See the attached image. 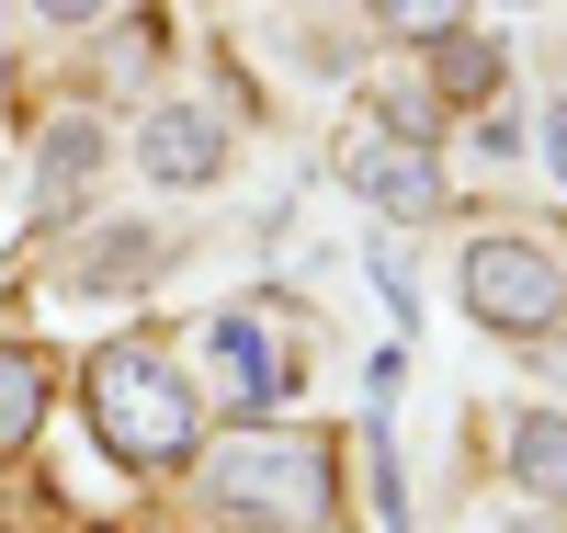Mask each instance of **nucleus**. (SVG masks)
Here are the masks:
<instances>
[{
	"mask_svg": "<svg viewBox=\"0 0 567 533\" xmlns=\"http://www.w3.org/2000/svg\"><path fill=\"white\" fill-rule=\"evenodd\" d=\"M443 103H488V91L511 80V58H499V45H477V34H443Z\"/></svg>",
	"mask_w": 567,
	"mask_h": 533,
	"instance_id": "nucleus-11",
	"label": "nucleus"
},
{
	"mask_svg": "<svg viewBox=\"0 0 567 533\" xmlns=\"http://www.w3.org/2000/svg\"><path fill=\"white\" fill-rule=\"evenodd\" d=\"M91 431H103L125 465H182L194 431H205V409H194V386H182L159 352L114 341L103 363H91Z\"/></svg>",
	"mask_w": 567,
	"mask_h": 533,
	"instance_id": "nucleus-1",
	"label": "nucleus"
},
{
	"mask_svg": "<svg viewBox=\"0 0 567 533\" xmlns=\"http://www.w3.org/2000/svg\"><path fill=\"white\" fill-rule=\"evenodd\" d=\"M159 273H171V238L159 227H103L69 262V296H125V284H159Z\"/></svg>",
	"mask_w": 567,
	"mask_h": 533,
	"instance_id": "nucleus-8",
	"label": "nucleus"
},
{
	"mask_svg": "<svg viewBox=\"0 0 567 533\" xmlns=\"http://www.w3.org/2000/svg\"><path fill=\"white\" fill-rule=\"evenodd\" d=\"M34 431H45V363L23 341H0V454H23Z\"/></svg>",
	"mask_w": 567,
	"mask_h": 533,
	"instance_id": "nucleus-10",
	"label": "nucleus"
},
{
	"mask_svg": "<svg viewBox=\"0 0 567 533\" xmlns=\"http://www.w3.org/2000/svg\"><path fill=\"white\" fill-rule=\"evenodd\" d=\"M374 12H386L398 34H432V45H443V34H465V0H374Z\"/></svg>",
	"mask_w": 567,
	"mask_h": 533,
	"instance_id": "nucleus-12",
	"label": "nucleus"
},
{
	"mask_svg": "<svg viewBox=\"0 0 567 533\" xmlns=\"http://www.w3.org/2000/svg\"><path fill=\"white\" fill-rule=\"evenodd\" d=\"M465 307H477V329H499V341H534V329L567 318V262L545 238H523V227H488L477 250H465Z\"/></svg>",
	"mask_w": 567,
	"mask_h": 533,
	"instance_id": "nucleus-2",
	"label": "nucleus"
},
{
	"mask_svg": "<svg viewBox=\"0 0 567 533\" xmlns=\"http://www.w3.org/2000/svg\"><path fill=\"white\" fill-rule=\"evenodd\" d=\"M511 476L567 511V409H523V420H511Z\"/></svg>",
	"mask_w": 567,
	"mask_h": 533,
	"instance_id": "nucleus-9",
	"label": "nucleus"
},
{
	"mask_svg": "<svg viewBox=\"0 0 567 533\" xmlns=\"http://www.w3.org/2000/svg\"><path fill=\"white\" fill-rule=\"evenodd\" d=\"M136 160H148V182H171V193H194V182H216V160H227V136H216V114H148L136 125Z\"/></svg>",
	"mask_w": 567,
	"mask_h": 533,
	"instance_id": "nucleus-6",
	"label": "nucleus"
},
{
	"mask_svg": "<svg viewBox=\"0 0 567 533\" xmlns=\"http://www.w3.org/2000/svg\"><path fill=\"white\" fill-rule=\"evenodd\" d=\"M216 500L250 522H329V443L307 431H250L216 454Z\"/></svg>",
	"mask_w": 567,
	"mask_h": 533,
	"instance_id": "nucleus-3",
	"label": "nucleus"
},
{
	"mask_svg": "<svg viewBox=\"0 0 567 533\" xmlns=\"http://www.w3.org/2000/svg\"><path fill=\"white\" fill-rule=\"evenodd\" d=\"M34 12H45V23H91V12H103V0H34Z\"/></svg>",
	"mask_w": 567,
	"mask_h": 533,
	"instance_id": "nucleus-14",
	"label": "nucleus"
},
{
	"mask_svg": "<svg viewBox=\"0 0 567 533\" xmlns=\"http://www.w3.org/2000/svg\"><path fill=\"white\" fill-rule=\"evenodd\" d=\"M341 182L363 193L374 216H409V227H420V216H443V160H432V148H409V136H386V125H363L352 148H341Z\"/></svg>",
	"mask_w": 567,
	"mask_h": 533,
	"instance_id": "nucleus-4",
	"label": "nucleus"
},
{
	"mask_svg": "<svg viewBox=\"0 0 567 533\" xmlns=\"http://www.w3.org/2000/svg\"><path fill=\"white\" fill-rule=\"evenodd\" d=\"M545 171L567 182V103H545Z\"/></svg>",
	"mask_w": 567,
	"mask_h": 533,
	"instance_id": "nucleus-13",
	"label": "nucleus"
},
{
	"mask_svg": "<svg viewBox=\"0 0 567 533\" xmlns=\"http://www.w3.org/2000/svg\"><path fill=\"white\" fill-rule=\"evenodd\" d=\"M216 375H227V409H284L307 363H296V341H284L272 307H227L216 318Z\"/></svg>",
	"mask_w": 567,
	"mask_h": 533,
	"instance_id": "nucleus-5",
	"label": "nucleus"
},
{
	"mask_svg": "<svg viewBox=\"0 0 567 533\" xmlns=\"http://www.w3.org/2000/svg\"><path fill=\"white\" fill-rule=\"evenodd\" d=\"M91 171H103V125H91V114H45V136H34V205L45 216L80 205Z\"/></svg>",
	"mask_w": 567,
	"mask_h": 533,
	"instance_id": "nucleus-7",
	"label": "nucleus"
}]
</instances>
